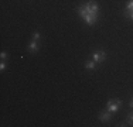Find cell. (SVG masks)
<instances>
[{
    "label": "cell",
    "instance_id": "277c9868",
    "mask_svg": "<svg viewBox=\"0 0 133 127\" xmlns=\"http://www.w3.org/2000/svg\"><path fill=\"white\" fill-rule=\"evenodd\" d=\"M85 7H87L88 13H98V10H99V7H98V4L95 2H88L85 3Z\"/></svg>",
    "mask_w": 133,
    "mask_h": 127
},
{
    "label": "cell",
    "instance_id": "30bf717a",
    "mask_svg": "<svg viewBox=\"0 0 133 127\" xmlns=\"http://www.w3.org/2000/svg\"><path fill=\"white\" fill-rule=\"evenodd\" d=\"M123 16H125V17H128V18H130L132 17V11L130 10H125V11H123Z\"/></svg>",
    "mask_w": 133,
    "mask_h": 127
},
{
    "label": "cell",
    "instance_id": "52a82bcc",
    "mask_svg": "<svg viewBox=\"0 0 133 127\" xmlns=\"http://www.w3.org/2000/svg\"><path fill=\"white\" fill-rule=\"evenodd\" d=\"M78 14H79V16H81V17H82V18H84V17H85V16H87V14H88V10H87V7H85V4H82V6H81V7H79V9H78Z\"/></svg>",
    "mask_w": 133,
    "mask_h": 127
},
{
    "label": "cell",
    "instance_id": "8992f818",
    "mask_svg": "<svg viewBox=\"0 0 133 127\" xmlns=\"http://www.w3.org/2000/svg\"><path fill=\"white\" fill-rule=\"evenodd\" d=\"M37 50H38L37 41H31V43L28 44V51H30V52H37Z\"/></svg>",
    "mask_w": 133,
    "mask_h": 127
},
{
    "label": "cell",
    "instance_id": "2e32d148",
    "mask_svg": "<svg viewBox=\"0 0 133 127\" xmlns=\"http://www.w3.org/2000/svg\"><path fill=\"white\" fill-rule=\"evenodd\" d=\"M130 18H132V20H133V11H132V17H130Z\"/></svg>",
    "mask_w": 133,
    "mask_h": 127
},
{
    "label": "cell",
    "instance_id": "e0dca14e",
    "mask_svg": "<svg viewBox=\"0 0 133 127\" xmlns=\"http://www.w3.org/2000/svg\"><path fill=\"white\" fill-rule=\"evenodd\" d=\"M130 126H133V123H132V124H130Z\"/></svg>",
    "mask_w": 133,
    "mask_h": 127
},
{
    "label": "cell",
    "instance_id": "4fadbf2b",
    "mask_svg": "<svg viewBox=\"0 0 133 127\" xmlns=\"http://www.w3.org/2000/svg\"><path fill=\"white\" fill-rule=\"evenodd\" d=\"M4 69H6V64L2 62V64H0V71H4Z\"/></svg>",
    "mask_w": 133,
    "mask_h": 127
},
{
    "label": "cell",
    "instance_id": "5b68a950",
    "mask_svg": "<svg viewBox=\"0 0 133 127\" xmlns=\"http://www.w3.org/2000/svg\"><path fill=\"white\" fill-rule=\"evenodd\" d=\"M110 117H112V112H102L99 113V120L101 122H108V120H110Z\"/></svg>",
    "mask_w": 133,
    "mask_h": 127
},
{
    "label": "cell",
    "instance_id": "9c48e42d",
    "mask_svg": "<svg viewBox=\"0 0 133 127\" xmlns=\"http://www.w3.org/2000/svg\"><path fill=\"white\" fill-rule=\"evenodd\" d=\"M126 10H130V11H133V0H130V2L128 3V6H126Z\"/></svg>",
    "mask_w": 133,
    "mask_h": 127
},
{
    "label": "cell",
    "instance_id": "7c38bea8",
    "mask_svg": "<svg viewBox=\"0 0 133 127\" xmlns=\"http://www.w3.org/2000/svg\"><path fill=\"white\" fill-rule=\"evenodd\" d=\"M126 122H128L129 124H132V123H133V113H130V114L128 116V119H126Z\"/></svg>",
    "mask_w": 133,
    "mask_h": 127
},
{
    "label": "cell",
    "instance_id": "9a60e30c",
    "mask_svg": "<svg viewBox=\"0 0 133 127\" xmlns=\"http://www.w3.org/2000/svg\"><path fill=\"white\" fill-rule=\"evenodd\" d=\"M130 106H132V107H133V99H132V100H130Z\"/></svg>",
    "mask_w": 133,
    "mask_h": 127
},
{
    "label": "cell",
    "instance_id": "8fae6325",
    "mask_svg": "<svg viewBox=\"0 0 133 127\" xmlns=\"http://www.w3.org/2000/svg\"><path fill=\"white\" fill-rule=\"evenodd\" d=\"M33 40H34V41L40 40V33H38V31H36V33H33Z\"/></svg>",
    "mask_w": 133,
    "mask_h": 127
},
{
    "label": "cell",
    "instance_id": "6da1fadb",
    "mask_svg": "<svg viewBox=\"0 0 133 127\" xmlns=\"http://www.w3.org/2000/svg\"><path fill=\"white\" fill-rule=\"evenodd\" d=\"M119 106H120V100L119 99H113V100H109L108 102V110L109 112H116V110L119 109Z\"/></svg>",
    "mask_w": 133,
    "mask_h": 127
},
{
    "label": "cell",
    "instance_id": "3957f363",
    "mask_svg": "<svg viewBox=\"0 0 133 127\" xmlns=\"http://www.w3.org/2000/svg\"><path fill=\"white\" fill-rule=\"evenodd\" d=\"M92 59L95 62H103L106 59V54L103 52V51H95V52L92 54Z\"/></svg>",
    "mask_w": 133,
    "mask_h": 127
},
{
    "label": "cell",
    "instance_id": "ba28073f",
    "mask_svg": "<svg viewBox=\"0 0 133 127\" xmlns=\"http://www.w3.org/2000/svg\"><path fill=\"white\" fill-rule=\"evenodd\" d=\"M95 65H96V62H95V61H87V62H85L87 69H95Z\"/></svg>",
    "mask_w": 133,
    "mask_h": 127
},
{
    "label": "cell",
    "instance_id": "7a4b0ae2",
    "mask_svg": "<svg viewBox=\"0 0 133 127\" xmlns=\"http://www.w3.org/2000/svg\"><path fill=\"white\" fill-rule=\"evenodd\" d=\"M84 20L87 21L88 25H94L95 21L98 20V13H88V14L84 17Z\"/></svg>",
    "mask_w": 133,
    "mask_h": 127
},
{
    "label": "cell",
    "instance_id": "5bb4252c",
    "mask_svg": "<svg viewBox=\"0 0 133 127\" xmlns=\"http://www.w3.org/2000/svg\"><path fill=\"white\" fill-rule=\"evenodd\" d=\"M0 57H2L3 59H4V58H7V52H4V51H3V52L0 54Z\"/></svg>",
    "mask_w": 133,
    "mask_h": 127
}]
</instances>
